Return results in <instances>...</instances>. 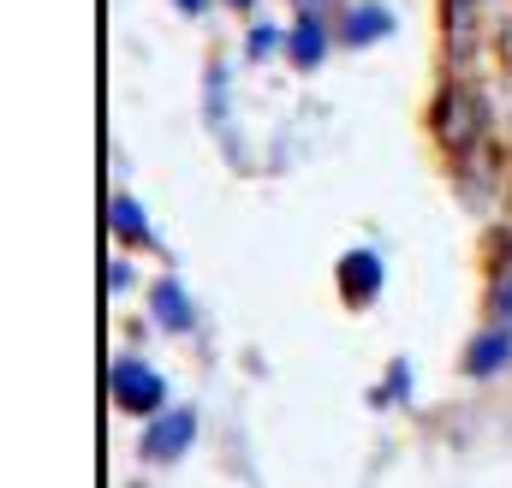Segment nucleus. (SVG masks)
I'll list each match as a JSON object with an SVG mask.
<instances>
[{"instance_id": "obj_1", "label": "nucleus", "mask_w": 512, "mask_h": 488, "mask_svg": "<svg viewBox=\"0 0 512 488\" xmlns=\"http://www.w3.org/2000/svg\"><path fill=\"white\" fill-rule=\"evenodd\" d=\"M114 399H120V411H161V399H167V381L155 375L149 364H137V358H126V364H114Z\"/></svg>"}, {"instance_id": "obj_2", "label": "nucleus", "mask_w": 512, "mask_h": 488, "mask_svg": "<svg viewBox=\"0 0 512 488\" xmlns=\"http://www.w3.org/2000/svg\"><path fill=\"white\" fill-rule=\"evenodd\" d=\"M435 125H441L447 149H471V143H477V125H483V114H477V96H471V90H447V96H441V114H435Z\"/></svg>"}, {"instance_id": "obj_3", "label": "nucleus", "mask_w": 512, "mask_h": 488, "mask_svg": "<svg viewBox=\"0 0 512 488\" xmlns=\"http://www.w3.org/2000/svg\"><path fill=\"white\" fill-rule=\"evenodd\" d=\"M191 435H197V417H191V411H167V417H155V429L143 435V453H149V459H179V453L191 447Z\"/></svg>"}, {"instance_id": "obj_4", "label": "nucleus", "mask_w": 512, "mask_h": 488, "mask_svg": "<svg viewBox=\"0 0 512 488\" xmlns=\"http://www.w3.org/2000/svg\"><path fill=\"white\" fill-rule=\"evenodd\" d=\"M340 286H346L352 304H370V298L382 292V256H376V250H352V256L340 262Z\"/></svg>"}, {"instance_id": "obj_5", "label": "nucleus", "mask_w": 512, "mask_h": 488, "mask_svg": "<svg viewBox=\"0 0 512 488\" xmlns=\"http://www.w3.org/2000/svg\"><path fill=\"white\" fill-rule=\"evenodd\" d=\"M149 304H155V322H161V328H173V334H185V328L197 322V310H191V298H185V286H179V280H161Z\"/></svg>"}, {"instance_id": "obj_6", "label": "nucleus", "mask_w": 512, "mask_h": 488, "mask_svg": "<svg viewBox=\"0 0 512 488\" xmlns=\"http://www.w3.org/2000/svg\"><path fill=\"white\" fill-rule=\"evenodd\" d=\"M512 364V328H495V334H483L477 346H471V358H465V369L477 375V381H489L495 369Z\"/></svg>"}, {"instance_id": "obj_7", "label": "nucleus", "mask_w": 512, "mask_h": 488, "mask_svg": "<svg viewBox=\"0 0 512 488\" xmlns=\"http://www.w3.org/2000/svg\"><path fill=\"white\" fill-rule=\"evenodd\" d=\"M387 30H393V18H387L376 0H364V6L352 12V24H346V36H352L358 48H364V42H376V36H387Z\"/></svg>"}, {"instance_id": "obj_8", "label": "nucleus", "mask_w": 512, "mask_h": 488, "mask_svg": "<svg viewBox=\"0 0 512 488\" xmlns=\"http://www.w3.org/2000/svg\"><path fill=\"white\" fill-rule=\"evenodd\" d=\"M322 54H328V36H322V24H298V30H292V60H298V66H316Z\"/></svg>"}, {"instance_id": "obj_9", "label": "nucleus", "mask_w": 512, "mask_h": 488, "mask_svg": "<svg viewBox=\"0 0 512 488\" xmlns=\"http://www.w3.org/2000/svg\"><path fill=\"white\" fill-rule=\"evenodd\" d=\"M114 227H120L131 244H155V239H149V221H143V209H137L131 197H114Z\"/></svg>"}, {"instance_id": "obj_10", "label": "nucleus", "mask_w": 512, "mask_h": 488, "mask_svg": "<svg viewBox=\"0 0 512 488\" xmlns=\"http://www.w3.org/2000/svg\"><path fill=\"white\" fill-rule=\"evenodd\" d=\"M495 316H501V322L512 328V274L501 280V286H495Z\"/></svg>"}, {"instance_id": "obj_11", "label": "nucleus", "mask_w": 512, "mask_h": 488, "mask_svg": "<svg viewBox=\"0 0 512 488\" xmlns=\"http://www.w3.org/2000/svg\"><path fill=\"white\" fill-rule=\"evenodd\" d=\"M274 42H280V30H256V36H251V54H268Z\"/></svg>"}, {"instance_id": "obj_12", "label": "nucleus", "mask_w": 512, "mask_h": 488, "mask_svg": "<svg viewBox=\"0 0 512 488\" xmlns=\"http://www.w3.org/2000/svg\"><path fill=\"white\" fill-rule=\"evenodd\" d=\"M108 286H114V292H126V286H131V268H126V262H114V268H108Z\"/></svg>"}, {"instance_id": "obj_13", "label": "nucleus", "mask_w": 512, "mask_h": 488, "mask_svg": "<svg viewBox=\"0 0 512 488\" xmlns=\"http://www.w3.org/2000/svg\"><path fill=\"white\" fill-rule=\"evenodd\" d=\"M233 6H251V0H233Z\"/></svg>"}, {"instance_id": "obj_14", "label": "nucleus", "mask_w": 512, "mask_h": 488, "mask_svg": "<svg viewBox=\"0 0 512 488\" xmlns=\"http://www.w3.org/2000/svg\"><path fill=\"white\" fill-rule=\"evenodd\" d=\"M465 6H471V0H465Z\"/></svg>"}]
</instances>
